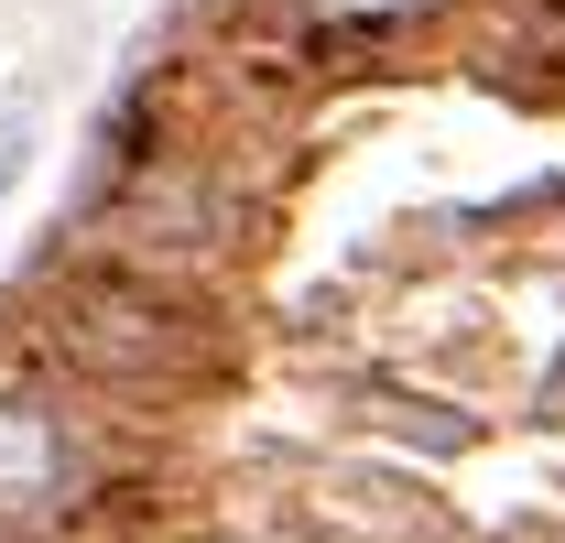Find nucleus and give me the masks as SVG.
Masks as SVG:
<instances>
[{
    "label": "nucleus",
    "instance_id": "nucleus-1",
    "mask_svg": "<svg viewBox=\"0 0 565 543\" xmlns=\"http://www.w3.org/2000/svg\"><path fill=\"white\" fill-rule=\"evenodd\" d=\"M55 478H66V446H55V424L22 403H0V511H44L55 500Z\"/></svg>",
    "mask_w": 565,
    "mask_h": 543
},
{
    "label": "nucleus",
    "instance_id": "nucleus-2",
    "mask_svg": "<svg viewBox=\"0 0 565 543\" xmlns=\"http://www.w3.org/2000/svg\"><path fill=\"white\" fill-rule=\"evenodd\" d=\"M22 152H33V141H22V120H0V196L22 185Z\"/></svg>",
    "mask_w": 565,
    "mask_h": 543
},
{
    "label": "nucleus",
    "instance_id": "nucleus-3",
    "mask_svg": "<svg viewBox=\"0 0 565 543\" xmlns=\"http://www.w3.org/2000/svg\"><path fill=\"white\" fill-rule=\"evenodd\" d=\"M316 11H349V22H359V11H403V0H316Z\"/></svg>",
    "mask_w": 565,
    "mask_h": 543
}]
</instances>
